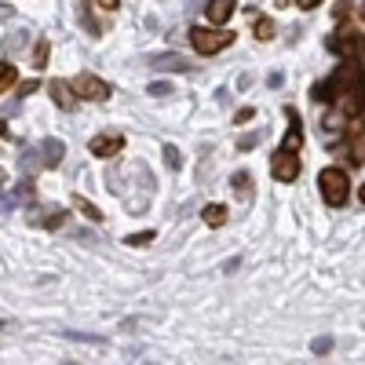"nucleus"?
Here are the masks:
<instances>
[{"instance_id":"nucleus-28","label":"nucleus","mask_w":365,"mask_h":365,"mask_svg":"<svg viewBox=\"0 0 365 365\" xmlns=\"http://www.w3.org/2000/svg\"><path fill=\"white\" fill-rule=\"evenodd\" d=\"M29 91H37V81H26V84L19 88V96H29Z\"/></svg>"},{"instance_id":"nucleus-2","label":"nucleus","mask_w":365,"mask_h":365,"mask_svg":"<svg viewBox=\"0 0 365 365\" xmlns=\"http://www.w3.org/2000/svg\"><path fill=\"white\" fill-rule=\"evenodd\" d=\"M230 41H234L230 29H194V34H190V44H194L197 55H216V51H223Z\"/></svg>"},{"instance_id":"nucleus-32","label":"nucleus","mask_w":365,"mask_h":365,"mask_svg":"<svg viewBox=\"0 0 365 365\" xmlns=\"http://www.w3.org/2000/svg\"><path fill=\"white\" fill-rule=\"evenodd\" d=\"M8 135V125H4V120H0V139H4Z\"/></svg>"},{"instance_id":"nucleus-21","label":"nucleus","mask_w":365,"mask_h":365,"mask_svg":"<svg viewBox=\"0 0 365 365\" xmlns=\"http://www.w3.org/2000/svg\"><path fill=\"white\" fill-rule=\"evenodd\" d=\"M165 165H168V168H179V165H182V158H179L175 146H165Z\"/></svg>"},{"instance_id":"nucleus-11","label":"nucleus","mask_w":365,"mask_h":365,"mask_svg":"<svg viewBox=\"0 0 365 365\" xmlns=\"http://www.w3.org/2000/svg\"><path fill=\"white\" fill-rule=\"evenodd\" d=\"M201 220H205L212 230H216V227H223V223H227V205H205Z\"/></svg>"},{"instance_id":"nucleus-19","label":"nucleus","mask_w":365,"mask_h":365,"mask_svg":"<svg viewBox=\"0 0 365 365\" xmlns=\"http://www.w3.org/2000/svg\"><path fill=\"white\" fill-rule=\"evenodd\" d=\"M125 241H128V245H132V249H146V245H150V241H154V230H143V234H128Z\"/></svg>"},{"instance_id":"nucleus-25","label":"nucleus","mask_w":365,"mask_h":365,"mask_svg":"<svg viewBox=\"0 0 365 365\" xmlns=\"http://www.w3.org/2000/svg\"><path fill=\"white\" fill-rule=\"evenodd\" d=\"M252 117H256V110H237V113H234L237 125H245V120H252Z\"/></svg>"},{"instance_id":"nucleus-3","label":"nucleus","mask_w":365,"mask_h":365,"mask_svg":"<svg viewBox=\"0 0 365 365\" xmlns=\"http://www.w3.org/2000/svg\"><path fill=\"white\" fill-rule=\"evenodd\" d=\"M73 88H77V96H84V99H91V103L110 99V84H106L103 77H96V73H81V77L73 81Z\"/></svg>"},{"instance_id":"nucleus-18","label":"nucleus","mask_w":365,"mask_h":365,"mask_svg":"<svg viewBox=\"0 0 365 365\" xmlns=\"http://www.w3.org/2000/svg\"><path fill=\"white\" fill-rule=\"evenodd\" d=\"M11 84H15V66L0 58V91H4V88H11Z\"/></svg>"},{"instance_id":"nucleus-17","label":"nucleus","mask_w":365,"mask_h":365,"mask_svg":"<svg viewBox=\"0 0 365 365\" xmlns=\"http://www.w3.org/2000/svg\"><path fill=\"white\" fill-rule=\"evenodd\" d=\"M146 96H154V99H165V96H175V91H172V84H168V81H154V84L146 88Z\"/></svg>"},{"instance_id":"nucleus-6","label":"nucleus","mask_w":365,"mask_h":365,"mask_svg":"<svg viewBox=\"0 0 365 365\" xmlns=\"http://www.w3.org/2000/svg\"><path fill=\"white\" fill-rule=\"evenodd\" d=\"M48 91H51V99H55L58 110H73V106H77V88H73L70 81H58V77H55V81L48 84Z\"/></svg>"},{"instance_id":"nucleus-31","label":"nucleus","mask_w":365,"mask_h":365,"mask_svg":"<svg viewBox=\"0 0 365 365\" xmlns=\"http://www.w3.org/2000/svg\"><path fill=\"white\" fill-rule=\"evenodd\" d=\"M4 179H8V175H4V168H0V194H4Z\"/></svg>"},{"instance_id":"nucleus-13","label":"nucleus","mask_w":365,"mask_h":365,"mask_svg":"<svg viewBox=\"0 0 365 365\" xmlns=\"http://www.w3.org/2000/svg\"><path fill=\"white\" fill-rule=\"evenodd\" d=\"M73 208H77V212H81V216H88V220H91V223H99V220H103V212H99V208H96V205H91V201H84V197H81V194H77V197H73Z\"/></svg>"},{"instance_id":"nucleus-7","label":"nucleus","mask_w":365,"mask_h":365,"mask_svg":"<svg viewBox=\"0 0 365 365\" xmlns=\"http://www.w3.org/2000/svg\"><path fill=\"white\" fill-rule=\"evenodd\" d=\"M234 11H237V0H208V8H205V15H208L212 26H227V19Z\"/></svg>"},{"instance_id":"nucleus-1","label":"nucleus","mask_w":365,"mask_h":365,"mask_svg":"<svg viewBox=\"0 0 365 365\" xmlns=\"http://www.w3.org/2000/svg\"><path fill=\"white\" fill-rule=\"evenodd\" d=\"M318 187H322V197H325V205H332V208L347 205L351 182H347V172H344V168H325V172L318 175Z\"/></svg>"},{"instance_id":"nucleus-12","label":"nucleus","mask_w":365,"mask_h":365,"mask_svg":"<svg viewBox=\"0 0 365 365\" xmlns=\"http://www.w3.org/2000/svg\"><path fill=\"white\" fill-rule=\"evenodd\" d=\"M26 44H29V34H26V29H15V34H8V41H4V51L8 55H19Z\"/></svg>"},{"instance_id":"nucleus-29","label":"nucleus","mask_w":365,"mask_h":365,"mask_svg":"<svg viewBox=\"0 0 365 365\" xmlns=\"http://www.w3.org/2000/svg\"><path fill=\"white\" fill-rule=\"evenodd\" d=\"M99 8H106V11H113V8H117V0H99Z\"/></svg>"},{"instance_id":"nucleus-30","label":"nucleus","mask_w":365,"mask_h":365,"mask_svg":"<svg viewBox=\"0 0 365 365\" xmlns=\"http://www.w3.org/2000/svg\"><path fill=\"white\" fill-rule=\"evenodd\" d=\"M11 325V318H4V314H0V329H8Z\"/></svg>"},{"instance_id":"nucleus-15","label":"nucleus","mask_w":365,"mask_h":365,"mask_svg":"<svg viewBox=\"0 0 365 365\" xmlns=\"http://www.w3.org/2000/svg\"><path fill=\"white\" fill-rule=\"evenodd\" d=\"M351 158H354V165L365 161V132H354V139H351Z\"/></svg>"},{"instance_id":"nucleus-20","label":"nucleus","mask_w":365,"mask_h":365,"mask_svg":"<svg viewBox=\"0 0 365 365\" xmlns=\"http://www.w3.org/2000/svg\"><path fill=\"white\" fill-rule=\"evenodd\" d=\"M249 182H252L249 172H237V175H234V190H237V197H249V190H252Z\"/></svg>"},{"instance_id":"nucleus-16","label":"nucleus","mask_w":365,"mask_h":365,"mask_svg":"<svg viewBox=\"0 0 365 365\" xmlns=\"http://www.w3.org/2000/svg\"><path fill=\"white\" fill-rule=\"evenodd\" d=\"M48 51H51V44H48V41H37V48H34V66H37V70L48 66Z\"/></svg>"},{"instance_id":"nucleus-23","label":"nucleus","mask_w":365,"mask_h":365,"mask_svg":"<svg viewBox=\"0 0 365 365\" xmlns=\"http://www.w3.org/2000/svg\"><path fill=\"white\" fill-rule=\"evenodd\" d=\"M332 15H336V19H347V15H351V0H336V8H332Z\"/></svg>"},{"instance_id":"nucleus-4","label":"nucleus","mask_w":365,"mask_h":365,"mask_svg":"<svg viewBox=\"0 0 365 365\" xmlns=\"http://www.w3.org/2000/svg\"><path fill=\"white\" fill-rule=\"evenodd\" d=\"M270 172H274V179H278V182H292V179L299 175L296 150H278V154H274V161H270Z\"/></svg>"},{"instance_id":"nucleus-27","label":"nucleus","mask_w":365,"mask_h":365,"mask_svg":"<svg viewBox=\"0 0 365 365\" xmlns=\"http://www.w3.org/2000/svg\"><path fill=\"white\" fill-rule=\"evenodd\" d=\"M296 4H299V8H303V11H314V8H318V4H322V0H296Z\"/></svg>"},{"instance_id":"nucleus-14","label":"nucleus","mask_w":365,"mask_h":365,"mask_svg":"<svg viewBox=\"0 0 365 365\" xmlns=\"http://www.w3.org/2000/svg\"><path fill=\"white\" fill-rule=\"evenodd\" d=\"M252 26H256V37H259V41H274V22H270L267 15H259V19L252 15Z\"/></svg>"},{"instance_id":"nucleus-10","label":"nucleus","mask_w":365,"mask_h":365,"mask_svg":"<svg viewBox=\"0 0 365 365\" xmlns=\"http://www.w3.org/2000/svg\"><path fill=\"white\" fill-rule=\"evenodd\" d=\"M347 117H351V113H347V110L336 103V106H332V110L325 113V120H322V125H325V132H340V128L347 125Z\"/></svg>"},{"instance_id":"nucleus-9","label":"nucleus","mask_w":365,"mask_h":365,"mask_svg":"<svg viewBox=\"0 0 365 365\" xmlns=\"http://www.w3.org/2000/svg\"><path fill=\"white\" fill-rule=\"evenodd\" d=\"M150 66L154 70H165V73H187L190 63L182 55H158V58H150Z\"/></svg>"},{"instance_id":"nucleus-22","label":"nucleus","mask_w":365,"mask_h":365,"mask_svg":"<svg viewBox=\"0 0 365 365\" xmlns=\"http://www.w3.org/2000/svg\"><path fill=\"white\" fill-rule=\"evenodd\" d=\"M256 143H259V132H249V135H241V139H237V150H252Z\"/></svg>"},{"instance_id":"nucleus-26","label":"nucleus","mask_w":365,"mask_h":365,"mask_svg":"<svg viewBox=\"0 0 365 365\" xmlns=\"http://www.w3.org/2000/svg\"><path fill=\"white\" fill-rule=\"evenodd\" d=\"M8 19H15V8L11 4H0V22H8Z\"/></svg>"},{"instance_id":"nucleus-5","label":"nucleus","mask_w":365,"mask_h":365,"mask_svg":"<svg viewBox=\"0 0 365 365\" xmlns=\"http://www.w3.org/2000/svg\"><path fill=\"white\" fill-rule=\"evenodd\" d=\"M120 146H125V135H117V132H113V135H110V132H106V135H96V139L88 143V150H91L96 158H103V161L117 158V154H120Z\"/></svg>"},{"instance_id":"nucleus-33","label":"nucleus","mask_w":365,"mask_h":365,"mask_svg":"<svg viewBox=\"0 0 365 365\" xmlns=\"http://www.w3.org/2000/svg\"><path fill=\"white\" fill-rule=\"evenodd\" d=\"M361 201H365V182H361Z\"/></svg>"},{"instance_id":"nucleus-24","label":"nucleus","mask_w":365,"mask_h":365,"mask_svg":"<svg viewBox=\"0 0 365 365\" xmlns=\"http://www.w3.org/2000/svg\"><path fill=\"white\" fill-rule=\"evenodd\" d=\"M325 351H332V340L329 336H318L314 340V354H325Z\"/></svg>"},{"instance_id":"nucleus-8","label":"nucleus","mask_w":365,"mask_h":365,"mask_svg":"<svg viewBox=\"0 0 365 365\" xmlns=\"http://www.w3.org/2000/svg\"><path fill=\"white\" fill-rule=\"evenodd\" d=\"M63 154H66L63 139H44V143H41V161H44V168H58V165H63Z\"/></svg>"}]
</instances>
